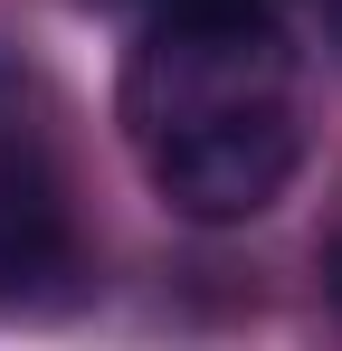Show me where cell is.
Masks as SVG:
<instances>
[{"label":"cell","mask_w":342,"mask_h":351,"mask_svg":"<svg viewBox=\"0 0 342 351\" xmlns=\"http://www.w3.org/2000/svg\"><path fill=\"white\" fill-rule=\"evenodd\" d=\"M124 143L190 228H247L304 162L295 48L276 10H162L124 58Z\"/></svg>","instance_id":"6da1fadb"},{"label":"cell","mask_w":342,"mask_h":351,"mask_svg":"<svg viewBox=\"0 0 342 351\" xmlns=\"http://www.w3.org/2000/svg\"><path fill=\"white\" fill-rule=\"evenodd\" d=\"M67 266H76V219H67L48 152L29 133H0V313L38 304Z\"/></svg>","instance_id":"7a4b0ae2"},{"label":"cell","mask_w":342,"mask_h":351,"mask_svg":"<svg viewBox=\"0 0 342 351\" xmlns=\"http://www.w3.org/2000/svg\"><path fill=\"white\" fill-rule=\"evenodd\" d=\"M114 10H152L162 19V10H276V0H114Z\"/></svg>","instance_id":"3957f363"},{"label":"cell","mask_w":342,"mask_h":351,"mask_svg":"<svg viewBox=\"0 0 342 351\" xmlns=\"http://www.w3.org/2000/svg\"><path fill=\"white\" fill-rule=\"evenodd\" d=\"M333 304H342V247H333Z\"/></svg>","instance_id":"277c9868"}]
</instances>
